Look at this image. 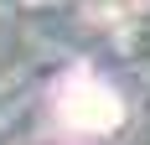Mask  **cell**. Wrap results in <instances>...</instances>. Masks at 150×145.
<instances>
[{
  "instance_id": "6da1fadb",
  "label": "cell",
  "mask_w": 150,
  "mask_h": 145,
  "mask_svg": "<svg viewBox=\"0 0 150 145\" xmlns=\"http://www.w3.org/2000/svg\"><path fill=\"white\" fill-rule=\"evenodd\" d=\"M124 119V104L119 93L104 83V78H93V72H73V78H62L57 88V124L73 135H104L114 130Z\"/></svg>"
}]
</instances>
